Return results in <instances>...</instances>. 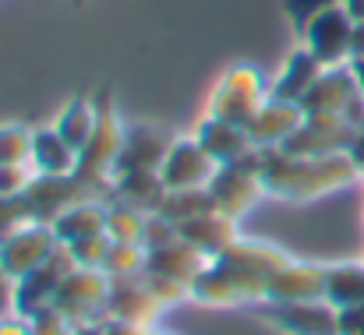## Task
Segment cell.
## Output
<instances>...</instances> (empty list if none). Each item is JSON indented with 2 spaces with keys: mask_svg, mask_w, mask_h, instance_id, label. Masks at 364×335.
<instances>
[{
  "mask_svg": "<svg viewBox=\"0 0 364 335\" xmlns=\"http://www.w3.org/2000/svg\"><path fill=\"white\" fill-rule=\"evenodd\" d=\"M287 258V251L265 240L237 236L223 254L209 258V265L191 286V300L202 307H258L269 297V275Z\"/></svg>",
  "mask_w": 364,
  "mask_h": 335,
  "instance_id": "cell-1",
  "label": "cell"
},
{
  "mask_svg": "<svg viewBox=\"0 0 364 335\" xmlns=\"http://www.w3.org/2000/svg\"><path fill=\"white\" fill-rule=\"evenodd\" d=\"M354 180H361V170L350 159V152L294 155L283 148H262V184H265L269 198L304 205V202L336 194V191L350 187Z\"/></svg>",
  "mask_w": 364,
  "mask_h": 335,
  "instance_id": "cell-2",
  "label": "cell"
},
{
  "mask_svg": "<svg viewBox=\"0 0 364 335\" xmlns=\"http://www.w3.org/2000/svg\"><path fill=\"white\" fill-rule=\"evenodd\" d=\"M96 131L92 138L82 145L78 152V170L75 177L89 187H96L100 194H107L110 202V184H114V163H117V152H121L124 141V120L117 113V103H114V92L110 89H100L96 92Z\"/></svg>",
  "mask_w": 364,
  "mask_h": 335,
  "instance_id": "cell-3",
  "label": "cell"
},
{
  "mask_svg": "<svg viewBox=\"0 0 364 335\" xmlns=\"http://www.w3.org/2000/svg\"><path fill=\"white\" fill-rule=\"evenodd\" d=\"M209 198L216 205L220 216L227 219H237L244 216L265 198V184H262V148L251 152L241 163H230V166H220L209 180Z\"/></svg>",
  "mask_w": 364,
  "mask_h": 335,
  "instance_id": "cell-4",
  "label": "cell"
},
{
  "mask_svg": "<svg viewBox=\"0 0 364 335\" xmlns=\"http://www.w3.org/2000/svg\"><path fill=\"white\" fill-rule=\"evenodd\" d=\"M265 99H269V85L262 82V75L251 64H234L216 78V85L209 92V103H205V113L247 127L251 116L265 106Z\"/></svg>",
  "mask_w": 364,
  "mask_h": 335,
  "instance_id": "cell-5",
  "label": "cell"
},
{
  "mask_svg": "<svg viewBox=\"0 0 364 335\" xmlns=\"http://www.w3.org/2000/svg\"><path fill=\"white\" fill-rule=\"evenodd\" d=\"M354 18L347 14V7H329L322 14H315L304 28H301V46L322 64V67H343L354 60Z\"/></svg>",
  "mask_w": 364,
  "mask_h": 335,
  "instance_id": "cell-6",
  "label": "cell"
},
{
  "mask_svg": "<svg viewBox=\"0 0 364 335\" xmlns=\"http://www.w3.org/2000/svg\"><path fill=\"white\" fill-rule=\"evenodd\" d=\"M107 300H110V275L100 268H75L60 282L53 307L71 325H89V322H107Z\"/></svg>",
  "mask_w": 364,
  "mask_h": 335,
  "instance_id": "cell-7",
  "label": "cell"
},
{
  "mask_svg": "<svg viewBox=\"0 0 364 335\" xmlns=\"http://www.w3.org/2000/svg\"><path fill=\"white\" fill-rule=\"evenodd\" d=\"M258 322L276 329L279 335H340L336 307L329 300H294V304L262 300Z\"/></svg>",
  "mask_w": 364,
  "mask_h": 335,
  "instance_id": "cell-8",
  "label": "cell"
},
{
  "mask_svg": "<svg viewBox=\"0 0 364 335\" xmlns=\"http://www.w3.org/2000/svg\"><path fill=\"white\" fill-rule=\"evenodd\" d=\"M216 170L220 166L213 163V155L198 145L195 134H188V138H173V145L159 166V177H163L166 191H198V187H209Z\"/></svg>",
  "mask_w": 364,
  "mask_h": 335,
  "instance_id": "cell-9",
  "label": "cell"
},
{
  "mask_svg": "<svg viewBox=\"0 0 364 335\" xmlns=\"http://www.w3.org/2000/svg\"><path fill=\"white\" fill-rule=\"evenodd\" d=\"M60 240L53 233L50 223H32L21 226L18 233H11L4 243H0V265L14 275V279H25L28 272H36L43 261H50L57 254Z\"/></svg>",
  "mask_w": 364,
  "mask_h": 335,
  "instance_id": "cell-10",
  "label": "cell"
},
{
  "mask_svg": "<svg viewBox=\"0 0 364 335\" xmlns=\"http://www.w3.org/2000/svg\"><path fill=\"white\" fill-rule=\"evenodd\" d=\"M361 131H354L343 116H308L301 120V127L279 145L283 152H294V155H336V152H347L354 145Z\"/></svg>",
  "mask_w": 364,
  "mask_h": 335,
  "instance_id": "cell-11",
  "label": "cell"
},
{
  "mask_svg": "<svg viewBox=\"0 0 364 335\" xmlns=\"http://www.w3.org/2000/svg\"><path fill=\"white\" fill-rule=\"evenodd\" d=\"M173 145V134H166L156 123H131L124 127V141L114 163V177L121 173H159L166 152Z\"/></svg>",
  "mask_w": 364,
  "mask_h": 335,
  "instance_id": "cell-12",
  "label": "cell"
},
{
  "mask_svg": "<svg viewBox=\"0 0 364 335\" xmlns=\"http://www.w3.org/2000/svg\"><path fill=\"white\" fill-rule=\"evenodd\" d=\"M163 311H166V307L156 300V293L149 290L145 275L110 279L107 322H124V325H138V329H156V322H159Z\"/></svg>",
  "mask_w": 364,
  "mask_h": 335,
  "instance_id": "cell-13",
  "label": "cell"
},
{
  "mask_svg": "<svg viewBox=\"0 0 364 335\" xmlns=\"http://www.w3.org/2000/svg\"><path fill=\"white\" fill-rule=\"evenodd\" d=\"M75 268H78V265H75L71 251L60 243L50 261H43L36 272H28L25 279H18V318H28V314H36V311H43V307H53V297H57L60 282H64Z\"/></svg>",
  "mask_w": 364,
  "mask_h": 335,
  "instance_id": "cell-14",
  "label": "cell"
},
{
  "mask_svg": "<svg viewBox=\"0 0 364 335\" xmlns=\"http://www.w3.org/2000/svg\"><path fill=\"white\" fill-rule=\"evenodd\" d=\"M265 300H279V304L326 300V265L287 258V261L269 275V297H265Z\"/></svg>",
  "mask_w": 364,
  "mask_h": 335,
  "instance_id": "cell-15",
  "label": "cell"
},
{
  "mask_svg": "<svg viewBox=\"0 0 364 335\" xmlns=\"http://www.w3.org/2000/svg\"><path fill=\"white\" fill-rule=\"evenodd\" d=\"M358 96H361V89H358V82H354L350 64H343V67H326V71L318 75V82L304 92L301 110L308 113V116H322V113H326V116H343Z\"/></svg>",
  "mask_w": 364,
  "mask_h": 335,
  "instance_id": "cell-16",
  "label": "cell"
},
{
  "mask_svg": "<svg viewBox=\"0 0 364 335\" xmlns=\"http://www.w3.org/2000/svg\"><path fill=\"white\" fill-rule=\"evenodd\" d=\"M191 134H195L198 145L213 155L216 166L241 163V159H247L251 152H258V148L251 145V138H247V127L230 123V120H223V116H213V113H205V116L195 123Z\"/></svg>",
  "mask_w": 364,
  "mask_h": 335,
  "instance_id": "cell-17",
  "label": "cell"
},
{
  "mask_svg": "<svg viewBox=\"0 0 364 335\" xmlns=\"http://www.w3.org/2000/svg\"><path fill=\"white\" fill-rule=\"evenodd\" d=\"M209 265V258L202 251H195L188 240H170L163 247H152L149 258H145V272L149 275H163V279H173V282H184L188 290L195 286V279L202 275V268Z\"/></svg>",
  "mask_w": 364,
  "mask_h": 335,
  "instance_id": "cell-18",
  "label": "cell"
},
{
  "mask_svg": "<svg viewBox=\"0 0 364 335\" xmlns=\"http://www.w3.org/2000/svg\"><path fill=\"white\" fill-rule=\"evenodd\" d=\"M304 120V110L297 103H283V99H265V106L251 116L247 123V138L255 148H279Z\"/></svg>",
  "mask_w": 364,
  "mask_h": 335,
  "instance_id": "cell-19",
  "label": "cell"
},
{
  "mask_svg": "<svg viewBox=\"0 0 364 335\" xmlns=\"http://www.w3.org/2000/svg\"><path fill=\"white\" fill-rule=\"evenodd\" d=\"M322 71H326V67H322L304 46L290 50V57L283 60V67L276 71V78H272V85H269V99H283V103H297V106H301L304 92L318 82Z\"/></svg>",
  "mask_w": 364,
  "mask_h": 335,
  "instance_id": "cell-20",
  "label": "cell"
},
{
  "mask_svg": "<svg viewBox=\"0 0 364 335\" xmlns=\"http://www.w3.org/2000/svg\"><path fill=\"white\" fill-rule=\"evenodd\" d=\"M28 166L36 170V177H75L78 170V148H71L57 127H36V138H32V159Z\"/></svg>",
  "mask_w": 364,
  "mask_h": 335,
  "instance_id": "cell-21",
  "label": "cell"
},
{
  "mask_svg": "<svg viewBox=\"0 0 364 335\" xmlns=\"http://www.w3.org/2000/svg\"><path fill=\"white\" fill-rule=\"evenodd\" d=\"M177 233H181V240H188L195 251H202L205 258H216V254H223L241 233H237V219H227V216H220V212H205V216H198V219H191V223L177 226Z\"/></svg>",
  "mask_w": 364,
  "mask_h": 335,
  "instance_id": "cell-22",
  "label": "cell"
},
{
  "mask_svg": "<svg viewBox=\"0 0 364 335\" xmlns=\"http://www.w3.org/2000/svg\"><path fill=\"white\" fill-rule=\"evenodd\" d=\"M50 226H53V233H57L60 243H75V240L107 233V202H103V198L78 202V205L64 209Z\"/></svg>",
  "mask_w": 364,
  "mask_h": 335,
  "instance_id": "cell-23",
  "label": "cell"
},
{
  "mask_svg": "<svg viewBox=\"0 0 364 335\" xmlns=\"http://www.w3.org/2000/svg\"><path fill=\"white\" fill-rule=\"evenodd\" d=\"M110 198H117L124 205H134L149 216L159 212L163 198H166V184L159 173H121L110 184Z\"/></svg>",
  "mask_w": 364,
  "mask_h": 335,
  "instance_id": "cell-24",
  "label": "cell"
},
{
  "mask_svg": "<svg viewBox=\"0 0 364 335\" xmlns=\"http://www.w3.org/2000/svg\"><path fill=\"white\" fill-rule=\"evenodd\" d=\"M96 96H75L71 103H64V110L53 116V127H57V134L71 145V148H78L82 152V145L92 138V131H96Z\"/></svg>",
  "mask_w": 364,
  "mask_h": 335,
  "instance_id": "cell-25",
  "label": "cell"
},
{
  "mask_svg": "<svg viewBox=\"0 0 364 335\" xmlns=\"http://www.w3.org/2000/svg\"><path fill=\"white\" fill-rule=\"evenodd\" d=\"M326 300L340 307H358L364 304V261L347 265H326Z\"/></svg>",
  "mask_w": 364,
  "mask_h": 335,
  "instance_id": "cell-26",
  "label": "cell"
},
{
  "mask_svg": "<svg viewBox=\"0 0 364 335\" xmlns=\"http://www.w3.org/2000/svg\"><path fill=\"white\" fill-rule=\"evenodd\" d=\"M205 212H216V205H213L209 191L198 187V191H166V198H163L156 216H163L166 223L173 226H184L191 219H198V216H205Z\"/></svg>",
  "mask_w": 364,
  "mask_h": 335,
  "instance_id": "cell-27",
  "label": "cell"
},
{
  "mask_svg": "<svg viewBox=\"0 0 364 335\" xmlns=\"http://www.w3.org/2000/svg\"><path fill=\"white\" fill-rule=\"evenodd\" d=\"M145 223H149V212H141V209H134V205H124L117 198L107 202V236H110V240L141 243V240H145Z\"/></svg>",
  "mask_w": 364,
  "mask_h": 335,
  "instance_id": "cell-28",
  "label": "cell"
},
{
  "mask_svg": "<svg viewBox=\"0 0 364 335\" xmlns=\"http://www.w3.org/2000/svg\"><path fill=\"white\" fill-rule=\"evenodd\" d=\"M145 258L149 251L141 243H121V240H110V251L103 258V268L110 279H131V275H141L145 272Z\"/></svg>",
  "mask_w": 364,
  "mask_h": 335,
  "instance_id": "cell-29",
  "label": "cell"
},
{
  "mask_svg": "<svg viewBox=\"0 0 364 335\" xmlns=\"http://www.w3.org/2000/svg\"><path fill=\"white\" fill-rule=\"evenodd\" d=\"M32 138H36V131L18 120L0 123V166H28Z\"/></svg>",
  "mask_w": 364,
  "mask_h": 335,
  "instance_id": "cell-30",
  "label": "cell"
},
{
  "mask_svg": "<svg viewBox=\"0 0 364 335\" xmlns=\"http://www.w3.org/2000/svg\"><path fill=\"white\" fill-rule=\"evenodd\" d=\"M75 258L78 268H103V258L110 251V236L107 233H96V236H85V240H75V243H64Z\"/></svg>",
  "mask_w": 364,
  "mask_h": 335,
  "instance_id": "cell-31",
  "label": "cell"
},
{
  "mask_svg": "<svg viewBox=\"0 0 364 335\" xmlns=\"http://www.w3.org/2000/svg\"><path fill=\"white\" fill-rule=\"evenodd\" d=\"M343 0H283V14H287V21H290V28L301 35V28L315 18V14H322V11H329V7H340Z\"/></svg>",
  "mask_w": 364,
  "mask_h": 335,
  "instance_id": "cell-32",
  "label": "cell"
},
{
  "mask_svg": "<svg viewBox=\"0 0 364 335\" xmlns=\"http://www.w3.org/2000/svg\"><path fill=\"white\" fill-rule=\"evenodd\" d=\"M32 180H36L32 166H0V198H25Z\"/></svg>",
  "mask_w": 364,
  "mask_h": 335,
  "instance_id": "cell-33",
  "label": "cell"
},
{
  "mask_svg": "<svg viewBox=\"0 0 364 335\" xmlns=\"http://www.w3.org/2000/svg\"><path fill=\"white\" fill-rule=\"evenodd\" d=\"M25 322H28L32 335H71V329H75L57 307H43V311L28 314Z\"/></svg>",
  "mask_w": 364,
  "mask_h": 335,
  "instance_id": "cell-34",
  "label": "cell"
},
{
  "mask_svg": "<svg viewBox=\"0 0 364 335\" xmlns=\"http://www.w3.org/2000/svg\"><path fill=\"white\" fill-rule=\"evenodd\" d=\"M18 314V279L0 265V322Z\"/></svg>",
  "mask_w": 364,
  "mask_h": 335,
  "instance_id": "cell-35",
  "label": "cell"
},
{
  "mask_svg": "<svg viewBox=\"0 0 364 335\" xmlns=\"http://www.w3.org/2000/svg\"><path fill=\"white\" fill-rule=\"evenodd\" d=\"M336 325H340V335H364V304L340 307L336 311Z\"/></svg>",
  "mask_w": 364,
  "mask_h": 335,
  "instance_id": "cell-36",
  "label": "cell"
},
{
  "mask_svg": "<svg viewBox=\"0 0 364 335\" xmlns=\"http://www.w3.org/2000/svg\"><path fill=\"white\" fill-rule=\"evenodd\" d=\"M103 335H156V329H138L124 322H103Z\"/></svg>",
  "mask_w": 364,
  "mask_h": 335,
  "instance_id": "cell-37",
  "label": "cell"
},
{
  "mask_svg": "<svg viewBox=\"0 0 364 335\" xmlns=\"http://www.w3.org/2000/svg\"><path fill=\"white\" fill-rule=\"evenodd\" d=\"M0 335H32V329H28V322L25 318H4L0 322Z\"/></svg>",
  "mask_w": 364,
  "mask_h": 335,
  "instance_id": "cell-38",
  "label": "cell"
},
{
  "mask_svg": "<svg viewBox=\"0 0 364 335\" xmlns=\"http://www.w3.org/2000/svg\"><path fill=\"white\" fill-rule=\"evenodd\" d=\"M347 152H350V159L358 163V170H361V177H364V131L358 134V138H354V145H350Z\"/></svg>",
  "mask_w": 364,
  "mask_h": 335,
  "instance_id": "cell-39",
  "label": "cell"
},
{
  "mask_svg": "<svg viewBox=\"0 0 364 335\" xmlns=\"http://www.w3.org/2000/svg\"><path fill=\"white\" fill-rule=\"evenodd\" d=\"M71 335H103V322H89V325H75Z\"/></svg>",
  "mask_w": 364,
  "mask_h": 335,
  "instance_id": "cell-40",
  "label": "cell"
},
{
  "mask_svg": "<svg viewBox=\"0 0 364 335\" xmlns=\"http://www.w3.org/2000/svg\"><path fill=\"white\" fill-rule=\"evenodd\" d=\"M343 7L354 21H364V0H343Z\"/></svg>",
  "mask_w": 364,
  "mask_h": 335,
  "instance_id": "cell-41",
  "label": "cell"
},
{
  "mask_svg": "<svg viewBox=\"0 0 364 335\" xmlns=\"http://www.w3.org/2000/svg\"><path fill=\"white\" fill-rule=\"evenodd\" d=\"M350 71H354V82H358V89H361V96H364V57L350 60Z\"/></svg>",
  "mask_w": 364,
  "mask_h": 335,
  "instance_id": "cell-42",
  "label": "cell"
},
{
  "mask_svg": "<svg viewBox=\"0 0 364 335\" xmlns=\"http://www.w3.org/2000/svg\"><path fill=\"white\" fill-rule=\"evenodd\" d=\"M354 57H364V21L354 25Z\"/></svg>",
  "mask_w": 364,
  "mask_h": 335,
  "instance_id": "cell-43",
  "label": "cell"
}]
</instances>
